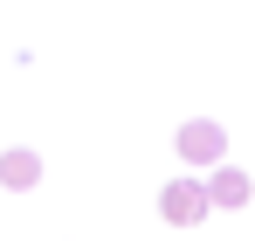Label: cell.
Returning <instances> with one entry per match:
<instances>
[{
    "instance_id": "1",
    "label": "cell",
    "mask_w": 255,
    "mask_h": 241,
    "mask_svg": "<svg viewBox=\"0 0 255 241\" xmlns=\"http://www.w3.org/2000/svg\"><path fill=\"white\" fill-rule=\"evenodd\" d=\"M159 214H166L172 228H193V221H207V186H200V179H172L166 193H159Z\"/></svg>"
},
{
    "instance_id": "3",
    "label": "cell",
    "mask_w": 255,
    "mask_h": 241,
    "mask_svg": "<svg viewBox=\"0 0 255 241\" xmlns=\"http://www.w3.org/2000/svg\"><path fill=\"white\" fill-rule=\"evenodd\" d=\"M207 186V207H249V172H235V165H214V179H200Z\"/></svg>"
},
{
    "instance_id": "4",
    "label": "cell",
    "mask_w": 255,
    "mask_h": 241,
    "mask_svg": "<svg viewBox=\"0 0 255 241\" xmlns=\"http://www.w3.org/2000/svg\"><path fill=\"white\" fill-rule=\"evenodd\" d=\"M35 179H42V159H35L28 145H14V152H0V186H7V193H28Z\"/></svg>"
},
{
    "instance_id": "2",
    "label": "cell",
    "mask_w": 255,
    "mask_h": 241,
    "mask_svg": "<svg viewBox=\"0 0 255 241\" xmlns=\"http://www.w3.org/2000/svg\"><path fill=\"white\" fill-rule=\"evenodd\" d=\"M221 152H228V131H221V124H186V131H179V159L186 165H221Z\"/></svg>"
}]
</instances>
